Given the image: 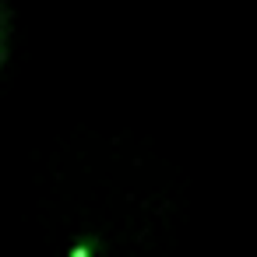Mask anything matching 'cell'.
Returning <instances> with one entry per match:
<instances>
[{
  "instance_id": "2",
  "label": "cell",
  "mask_w": 257,
  "mask_h": 257,
  "mask_svg": "<svg viewBox=\"0 0 257 257\" xmlns=\"http://www.w3.org/2000/svg\"><path fill=\"white\" fill-rule=\"evenodd\" d=\"M67 257H95V246H92V243H78Z\"/></svg>"
},
{
  "instance_id": "1",
  "label": "cell",
  "mask_w": 257,
  "mask_h": 257,
  "mask_svg": "<svg viewBox=\"0 0 257 257\" xmlns=\"http://www.w3.org/2000/svg\"><path fill=\"white\" fill-rule=\"evenodd\" d=\"M11 36H15V11L8 0H0V74L11 60Z\"/></svg>"
}]
</instances>
